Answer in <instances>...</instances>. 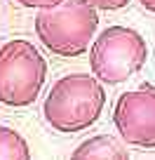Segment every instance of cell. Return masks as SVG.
I'll return each instance as SVG.
<instances>
[{
  "mask_svg": "<svg viewBox=\"0 0 155 160\" xmlns=\"http://www.w3.org/2000/svg\"><path fill=\"white\" fill-rule=\"evenodd\" d=\"M148 45L129 26H108L90 47V68L101 85H122L143 68Z\"/></svg>",
  "mask_w": 155,
  "mask_h": 160,
  "instance_id": "cell-3",
  "label": "cell"
},
{
  "mask_svg": "<svg viewBox=\"0 0 155 160\" xmlns=\"http://www.w3.org/2000/svg\"><path fill=\"white\" fill-rule=\"evenodd\" d=\"M14 2H19V5H24V7L47 10V7H54V5H59V2H64V0H14Z\"/></svg>",
  "mask_w": 155,
  "mask_h": 160,
  "instance_id": "cell-9",
  "label": "cell"
},
{
  "mask_svg": "<svg viewBox=\"0 0 155 160\" xmlns=\"http://www.w3.org/2000/svg\"><path fill=\"white\" fill-rule=\"evenodd\" d=\"M85 5L94 7L96 12L99 10H106V12H115V10H122V7H127L132 2V0H82Z\"/></svg>",
  "mask_w": 155,
  "mask_h": 160,
  "instance_id": "cell-8",
  "label": "cell"
},
{
  "mask_svg": "<svg viewBox=\"0 0 155 160\" xmlns=\"http://www.w3.org/2000/svg\"><path fill=\"white\" fill-rule=\"evenodd\" d=\"M68 160H129V153L115 137L96 134L82 141Z\"/></svg>",
  "mask_w": 155,
  "mask_h": 160,
  "instance_id": "cell-6",
  "label": "cell"
},
{
  "mask_svg": "<svg viewBox=\"0 0 155 160\" xmlns=\"http://www.w3.org/2000/svg\"><path fill=\"white\" fill-rule=\"evenodd\" d=\"M113 125L125 144L146 151L155 148V85L143 82L118 97Z\"/></svg>",
  "mask_w": 155,
  "mask_h": 160,
  "instance_id": "cell-5",
  "label": "cell"
},
{
  "mask_svg": "<svg viewBox=\"0 0 155 160\" xmlns=\"http://www.w3.org/2000/svg\"><path fill=\"white\" fill-rule=\"evenodd\" d=\"M106 106V90L90 73H70L59 78L45 97L42 113L47 125L64 134L92 127Z\"/></svg>",
  "mask_w": 155,
  "mask_h": 160,
  "instance_id": "cell-1",
  "label": "cell"
},
{
  "mask_svg": "<svg viewBox=\"0 0 155 160\" xmlns=\"http://www.w3.org/2000/svg\"><path fill=\"white\" fill-rule=\"evenodd\" d=\"M0 160H31L26 139L12 127L0 125Z\"/></svg>",
  "mask_w": 155,
  "mask_h": 160,
  "instance_id": "cell-7",
  "label": "cell"
},
{
  "mask_svg": "<svg viewBox=\"0 0 155 160\" xmlns=\"http://www.w3.org/2000/svg\"><path fill=\"white\" fill-rule=\"evenodd\" d=\"M47 78V61L31 40H10L0 47V104L31 106Z\"/></svg>",
  "mask_w": 155,
  "mask_h": 160,
  "instance_id": "cell-4",
  "label": "cell"
},
{
  "mask_svg": "<svg viewBox=\"0 0 155 160\" xmlns=\"http://www.w3.org/2000/svg\"><path fill=\"white\" fill-rule=\"evenodd\" d=\"M99 28V12L82 0H64L40 10L35 17V35L56 57H80Z\"/></svg>",
  "mask_w": 155,
  "mask_h": 160,
  "instance_id": "cell-2",
  "label": "cell"
},
{
  "mask_svg": "<svg viewBox=\"0 0 155 160\" xmlns=\"http://www.w3.org/2000/svg\"><path fill=\"white\" fill-rule=\"evenodd\" d=\"M139 5L143 7L146 12H150V14H155V0H139Z\"/></svg>",
  "mask_w": 155,
  "mask_h": 160,
  "instance_id": "cell-10",
  "label": "cell"
}]
</instances>
